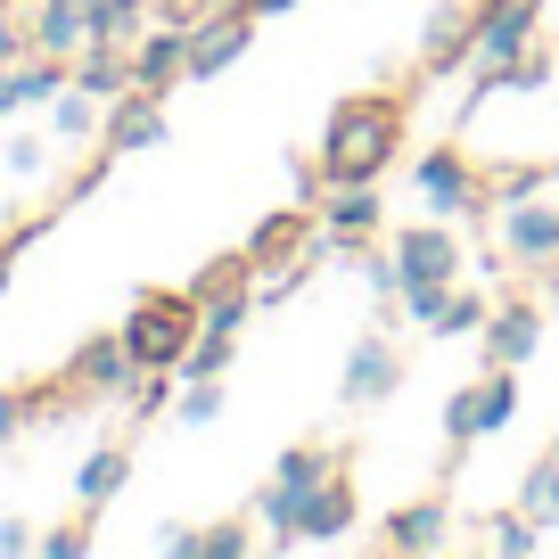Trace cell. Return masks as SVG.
<instances>
[{"instance_id":"8992f818","label":"cell","mask_w":559,"mask_h":559,"mask_svg":"<svg viewBox=\"0 0 559 559\" xmlns=\"http://www.w3.org/2000/svg\"><path fill=\"white\" fill-rule=\"evenodd\" d=\"M174 83H190V25H148V34L132 41V91H174Z\"/></svg>"},{"instance_id":"484cf974","label":"cell","mask_w":559,"mask_h":559,"mask_svg":"<svg viewBox=\"0 0 559 559\" xmlns=\"http://www.w3.org/2000/svg\"><path fill=\"white\" fill-rule=\"evenodd\" d=\"M469 330H486V297H477V288H453V297H444V321L428 337H469Z\"/></svg>"},{"instance_id":"d4e9b609","label":"cell","mask_w":559,"mask_h":559,"mask_svg":"<svg viewBox=\"0 0 559 559\" xmlns=\"http://www.w3.org/2000/svg\"><path fill=\"white\" fill-rule=\"evenodd\" d=\"M305 239V206H288V214H272V223L247 239V263H272V247H297Z\"/></svg>"},{"instance_id":"8fae6325","label":"cell","mask_w":559,"mask_h":559,"mask_svg":"<svg viewBox=\"0 0 559 559\" xmlns=\"http://www.w3.org/2000/svg\"><path fill=\"white\" fill-rule=\"evenodd\" d=\"M535 346H543V313H535V305H502V313H486V370H519Z\"/></svg>"},{"instance_id":"d590c367","label":"cell","mask_w":559,"mask_h":559,"mask_svg":"<svg viewBox=\"0 0 559 559\" xmlns=\"http://www.w3.org/2000/svg\"><path fill=\"white\" fill-rule=\"evenodd\" d=\"M239 9H247V17H255V25H263V17H288L297 0H239Z\"/></svg>"},{"instance_id":"7402d4cb","label":"cell","mask_w":559,"mask_h":559,"mask_svg":"<svg viewBox=\"0 0 559 559\" xmlns=\"http://www.w3.org/2000/svg\"><path fill=\"white\" fill-rule=\"evenodd\" d=\"M519 510L535 526H559V453H543L535 469H526V493H519Z\"/></svg>"},{"instance_id":"e0dca14e","label":"cell","mask_w":559,"mask_h":559,"mask_svg":"<svg viewBox=\"0 0 559 559\" xmlns=\"http://www.w3.org/2000/svg\"><path fill=\"white\" fill-rule=\"evenodd\" d=\"M83 41H91V0H41L34 9V50L74 58Z\"/></svg>"},{"instance_id":"ac0fdd59","label":"cell","mask_w":559,"mask_h":559,"mask_svg":"<svg viewBox=\"0 0 559 559\" xmlns=\"http://www.w3.org/2000/svg\"><path fill=\"white\" fill-rule=\"evenodd\" d=\"M67 83H74V67H58V58L41 50L34 67H9V74H0V116H9V107H50Z\"/></svg>"},{"instance_id":"5b68a950","label":"cell","mask_w":559,"mask_h":559,"mask_svg":"<svg viewBox=\"0 0 559 559\" xmlns=\"http://www.w3.org/2000/svg\"><path fill=\"white\" fill-rule=\"evenodd\" d=\"M395 386H403V354H395V337H386V330L354 337V354H346V386H337V395H346L354 412H370V403H386Z\"/></svg>"},{"instance_id":"7c38bea8","label":"cell","mask_w":559,"mask_h":559,"mask_svg":"<svg viewBox=\"0 0 559 559\" xmlns=\"http://www.w3.org/2000/svg\"><path fill=\"white\" fill-rule=\"evenodd\" d=\"M74 379H83L91 395H132L148 370L132 362V346H123V337H91V346L74 354Z\"/></svg>"},{"instance_id":"30bf717a","label":"cell","mask_w":559,"mask_h":559,"mask_svg":"<svg viewBox=\"0 0 559 559\" xmlns=\"http://www.w3.org/2000/svg\"><path fill=\"white\" fill-rule=\"evenodd\" d=\"M165 140V99L157 91H123L116 107H107V157H123V148H157Z\"/></svg>"},{"instance_id":"4dcf8cb0","label":"cell","mask_w":559,"mask_h":559,"mask_svg":"<svg viewBox=\"0 0 559 559\" xmlns=\"http://www.w3.org/2000/svg\"><path fill=\"white\" fill-rule=\"evenodd\" d=\"M25 419H34V403H25L17 386H0V444H9V437H25Z\"/></svg>"},{"instance_id":"836d02e7","label":"cell","mask_w":559,"mask_h":559,"mask_svg":"<svg viewBox=\"0 0 559 559\" xmlns=\"http://www.w3.org/2000/svg\"><path fill=\"white\" fill-rule=\"evenodd\" d=\"M157 551L165 559H198V535H190V526H174V535H157Z\"/></svg>"},{"instance_id":"5bb4252c","label":"cell","mask_w":559,"mask_h":559,"mask_svg":"<svg viewBox=\"0 0 559 559\" xmlns=\"http://www.w3.org/2000/svg\"><path fill=\"white\" fill-rule=\"evenodd\" d=\"M346 526H354V486L346 477H321V486L297 502V543H337Z\"/></svg>"},{"instance_id":"4fadbf2b","label":"cell","mask_w":559,"mask_h":559,"mask_svg":"<svg viewBox=\"0 0 559 559\" xmlns=\"http://www.w3.org/2000/svg\"><path fill=\"white\" fill-rule=\"evenodd\" d=\"M74 91L116 107L123 91H132V50H123V41H83V50H74Z\"/></svg>"},{"instance_id":"d6986e66","label":"cell","mask_w":559,"mask_h":559,"mask_svg":"<svg viewBox=\"0 0 559 559\" xmlns=\"http://www.w3.org/2000/svg\"><path fill=\"white\" fill-rule=\"evenodd\" d=\"M123 486H132V453H123V444H99V453L83 461V477H74L83 510H107V502H116Z\"/></svg>"},{"instance_id":"7a4b0ae2","label":"cell","mask_w":559,"mask_h":559,"mask_svg":"<svg viewBox=\"0 0 559 559\" xmlns=\"http://www.w3.org/2000/svg\"><path fill=\"white\" fill-rule=\"evenodd\" d=\"M206 330V313H198L190 288H148V297L123 313V346H132L140 370H181V354H190V337Z\"/></svg>"},{"instance_id":"277c9868","label":"cell","mask_w":559,"mask_h":559,"mask_svg":"<svg viewBox=\"0 0 559 559\" xmlns=\"http://www.w3.org/2000/svg\"><path fill=\"white\" fill-rule=\"evenodd\" d=\"M395 263H403V288H453L461 280V239L444 223H412L395 239Z\"/></svg>"},{"instance_id":"83f0119b","label":"cell","mask_w":559,"mask_h":559,"mask_svg":"<svg viewBox=\"0 0 559 559\" xmlns=\"http://www.w3.org/2000/svg\"><path fill=\"white\" fill-rule=\"evenodd\" d=\"M239 551H255V535H247L239 519L230 526H198V559H239Z\"/></svg>"},{"instance_id":"2e32d148","label":"cell","mask_w":559,"mask_h":559,"mask_svg":"<svg viewBox=\"0 0 559 559\" xmlns=\"http://www.w3.org/2000/svg\"><path fill=\"white\" fill-rule=\"evenodd\" d=\"M444 519H453V510L437 502V493H419V502H403L395 519H386V551H444Z\"/></svg>"},{"instance_id":"603a6c76","label":"cell","mask_w":559,"mask_h":559,"mask_svg":"<svg viewBox=\"0 0 559 559\" xmlns=\"http://www.w3.org/2000/svg\"><path fill=\"white\" fill-rule=\"evenodd\" d=\"M148 25V0H91V41H132Z\"/></svg>"},{"instance_id":"4316f807","label":"cell","mask_w":559,"mask_h":559,"mask_svg":"<svg viewBox=\"0 0 559 559\" xmlns=\"http://www.w3.org/2000/svg\"><path fill=\"white\" fill-rule=\"evenodd\" d=\"M535 543H543V526L526 519V510H502V519H493V551H502V559H526Z\"/></svg>"},{"instance_id":"9a60e30c","label":"cell","mask_w":559,"mask_h":559,"mask_svg":"<svg viewBox=\"0 0 559 559\" xmlns=\"http://www.w3.org/2000/svg\"><path fill=\"white\" fill-rule=\"evenodd\" d=\"M469 50H477V9H437V17H428V34H419V58H428V74L469 67Z\"/></svg>"},{"instance_id":"6da1fadb","label":"cell","mask_w":559,"mask_h":559,"mask_svg":"<svg viewBox=\"0 0 559 559\" xmlns=\"http://www.w3.org/2000/svg\"><path fill=\"white\" fill-rule=\"evenodd\" d=\"M403 148V123H395V91H370V99H337L330 107V132H321V174L330 181H379Z\"/></svg>"},{"instance_id":"cb8c5ba5","label":"cell","mask_w":559,"mask_h":559,"mask_svg":"<svg viewBox=\"0 0 559 559\" xmlns=\"http://www.w3.org/2000/svg\"><path fill=\"white\" fill-rule=\"evenodd\" d=\"M91 123H99V99L67 83V91H58V99H50V132H58V140H83Z\"/></svg>"},{"instance_id":"e575fe53","label":"cell","mask_w":559,"mask_h":559,"mask_svg":"<svg viewBox=\"0 0 559 559\" xmlns=\"http://www.w3.org/2000/svg\"><path fill=\"white\" fill-rule=\"evenodd\" d=\"M25 239H34V230H25ZM25 239H17V247H0V297H9V280H17V255H25Z\"/></svg>"},{"instance_id":"3957f363","label":"cell","mask_w":559,"mask_h":559,"mask_svg":"<svg viewBox=\"0 0 559 559\" xmlns=\"http://www.w3.org/2000/svg\"><path fill=\"white\" fill-rule=\"evenodd\" d=\"M247 41H255V17H247L239 0H223L206 25H190V83H214V74H230L247 58Z\"/></svg>"},{"instance_id":"74e56055","label":"cell","mask_w":559,"mask_h":559,"mask_svg":"<svg viewBox=\"0 0 559 559\" xmlns=\"http://www.w3.org/2000/svg\"><path fill=\"white\" fill-rule=\"evenodd\" d=\"M9 9H17V0H9Z\"/></svg>"},{"instance_id":"f546056e","label":"cell","mask_w":559,"mask_h":559,"mask_svg":"<svg viewBox=\"0 0 559 559\" xmlns=\"http://www.w3.org/2000/svg\"><path fill=\"white\" fill-rule=\"evenodd\" d=\"M444 297H453V288H403V313H412L419 330H437V321H444Z\"/></svg>"},{"instance_id":"ffe728a7","label":"cell","mask_w":559,"mask_h":559,"mask_svg":"<svg viewBox=\"0 0 559 559\" xmlns=\"http://www.w3.org/2000/svg\"><path fill=\"white\" fill-rule=\"evenodd\" d=\"M272 477H280V486H288V493H313L321 477H337V453H330V444H288Z\"/></svg>"},{"instance_id":"f1b7e54d","label":"cell","mask_w":559,"mask_h":559,"mask_svg":"<svg viewBox=\"0 0 559 559\" xmlns=\"http://www.w3.org/2000/svg\"><path fill=\"white\" fill-rule=\"evenodd\" d=\"M174 412L190 419V428H206V419H223V386H214V379H190V395H181Z\"/></svg>"},{"instance_id":"1f68e13d","label":"cell","mask_w":559,"mask_h":559,"mask_svg":"<svg viewBox=\"0 0 559 559\" xmlns=\"http://www.w3.org/2000/svg\"><path fill=\"white\" fill-rule=\"evenodd\" d=\"M41 551H50V559H83L91 551V526H58V535H41Z\"/></svg>"},{"instance_id":"d6a6232c","label":"cell","mask_w":559,"mask_h":559,"mask_svg":"<svg viewBox=\"0 0 559 559\" xmlns=\"http://www.w3.org/2000/svg\"><path fill=\"white\" fill-rule=\"evenodd\" d=\"M17 551H41V535H34V526H17V519H9V526H0V559H17Z\"/></svg>"},{"instance_id":"8d00e7d4","label":"cell","mask_w":559,"mask_h":559,"mask_svg":"<svg viewBox=\"0 0 559 559\" xmlns=\"http://www.w3.org/2000/svg\"><path fill=\"white\" fill-rule=\"evenodd\" d=\"M25 41V34H17ZM17 41H0V74H9V67H17Z\"/></svg>"},{"instance_id":"ba28073f","label":"cell","mask_w":559,"mask_h":559,"mask_svg":"<svg viewBox=\"0 0 559 559\" xmlns=\"http://www.w3.org/2000/svg\"><path fill=\"white\" fill-rule=\"evenodd\" d=\"M419 198H428L437 214H486L477 174H469V157H461V148H428V157H419Z\"/></svg>"},{"instance_id":"44dd1931","label":"cell","mask_w":559,"mask_h":559,"mask_svg":"<svg viewBox=\"0 0 559 559\" xmlns=\"http://www.w3.org/2000/svg\"><path fill=\"white\" fill-rule=\"evenodd\" d=\"M230 346H239V330H214V321H206V330L190 337V354H181V379H223Z\"/></svg>"},{"instance_id":"52a82bcc","label":"cell","mask_w":559,"mask_h":559,"mask_svg":"<svg viewBox=\"0 0 559 559\" xmlns=\"http://www.w3.org/2000/svg\"><path fill=\"white\" fill-rule=\"evenodd\" d=\"M502 247L526 263V272H551L559 263V206H543V198L502 206Z\"/></svg>"},{"instance_id":"9c48e42d","label":"cell","mask_w":559,"mask_h":559,"mask_svg":"<svg viewBox=\"0 0 559 559\" xmlns=\"http://www.w3.org/2000/svg\"><path fill=\"white\" fill-rule=\"evenodd\" d=\"M379 223L386 214H379V190H370V181H330V190H321V230H330V247H362Z\"/></svg>"}]
</instances>
